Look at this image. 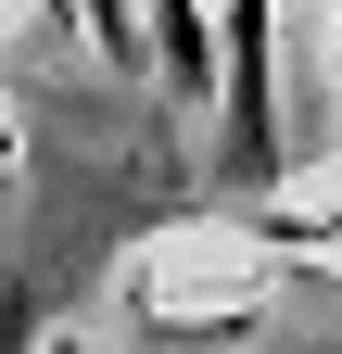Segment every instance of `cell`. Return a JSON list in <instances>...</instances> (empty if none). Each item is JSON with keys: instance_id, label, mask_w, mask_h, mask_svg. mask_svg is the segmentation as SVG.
<instances>
[{"instance_id": "6da1fadb", "label": "cell", "mask_w": 342, "mask_h": 354, "mask_svg": "<svg viewBox=\"0 0 342 354\" xmlns=\"http://www.w3.org/2000/svg\"><path fill=\"white\" fill-rule=\"evenodd\" d=\"M216 114H228V177H279V0H216Z\"/></svg>"}, {"instance_id": "7a4b0ae2", "label": "cell", "mask_w": 342, "mask_h": 354, "mask_svg": "<svg viewBox=\"0 0 342 354\" xmlns=\"http://www.w3.org/2000/svg\"><path fill=\"white\" fill-rule=\"evenodd\" d=\"M140 38H152V76L178 102H216V26H203V0H140Z\"/></svg>"}]
</instances>
